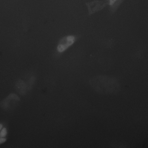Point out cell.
Here are the masks:
<instances>
[{
    "mask_svg": "<svg viewBox=\"0 0 148 148\" xmlns=\"http://www.w3.org/2000/svg\"><path fill=\"white\" fill-rule=\"evenodd\" d=\"M90 84L95 91L102 95L116 94L120 88L119 83L116 78L104 75L95 76L90 80Z\"/></svg>",
    "mask_w": 148,
    "mask_h": 148,
    "instance_id": "6da1fadb",
    "label": "cell"
},
{
    "mask_svg": "<svg viewBox=\"0 0 148 148\" xmlns=\"http://www.w3.org/2000/svg\"><path fill=\"white\" fill-rule=\"evenodd\" d=\"M75 38L73 35H69L63 37L59 41L57 47L58 51L62 53L74 43Z\"/></svg>",
    "mask_w": 148,
    "mask_h": 148,
    "instance_id": "7a4b0ae2",
    "label": "cell"
},
{
    "mask_svg": "<svg viewBox=\"0 0 148 148\" xmlns=\"http://www.w3.org/2000/svg\"><path fill=\"white\" fill-rule=\"evenodd\" d=\"M121 0H109V4L110 6L113 5L119 4L121 2Z\"/></svg>",
    "mask_w": 148,
    "mask_h": 148,
    "instance_id": "3957f363",
    "label": "cell"
},
{
    "mask_svg": "<svg viewBox=\"0 0 148 148\" xmlns=\"http://www.w3.org/2000/svg\"><path fill=\"white\" fill-rule=\"evenodd\" d=\"M7 132L5 128H3L0 132V137H3L5 136L7 134Z\"/></svg>",
    "mask_w": 148,
    "mask_h": 148,
    "instance_id": "277c9868",
    "label": "cell"
},
{
    "mask_svg": "<svg viewBox=\"0 0 148 148\" xmlns=\"http://www.w3.org/2000/svg\"><path fill=\"white\" fill-rule=\"evenodd\" d=\"M6 140L5 138L1 137L0 138V144L5 142Z\"/></svg>",
    "mask_w": 148,
    "mask_h": 148,
    "instance_id": "5b68a950",
    "label": "cell"
},
{
    "mask_svg": "<svg viewBox=\"0 0 148 148\" xmlns=\"http://www.w3.org/2000/svg\"><path fill=\"white\" fill-rule=\"evenodd\" d=\"M2 127V124H0V130L1 129Z\"/></svg>",
    "mask_w": 148,
    "mask_h": 148,
    "instance_id": "8992f818",
    "label": "cell"
}]
</instances>
